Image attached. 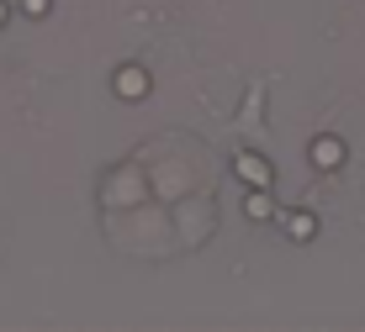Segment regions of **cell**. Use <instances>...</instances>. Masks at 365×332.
<instances>
[{
  "label": "cell",
  "instance_id": "1",
  "mask_svg": "<svg viewBox=\"0 0 365 332\" xmlns=\"http://www.w3.org/2000/svg\"><path fill=\"white\" fill-rule=\"evenodd\" d=\"M307 159L318 164V169H339V164H344V143H339V137H318V143L307 148Z\"/></svg>",
  "mask_w": 365,
  "mask_h": 332
},
{
  "label": "cell",
  "instance_id": "2",
  "mask_svg": "<svg viewBox=\"0 0 365 332\" xmlns=\"http://www.w3.org/2000/svg\"><path fill=\"white\" fill-rule=\"evenodd\" d=\"M233 169H238V180H249L255 190H265V185H270V164H265V159H255V153H238Z\"/></svg>",
  "mask_w": 365,
  "mask_h": 332
},
{
  "label": "cell",
  "instance_id": "3",
  "mask_svg": "<svg viewBox=\"0 0 365 332\" xmlns=\"http://www.w3.org/2000/svg\"><path fill=\"white\" fill-rule=\"evenodd\" d=\"M117 95L122 100H143L148 95V74L133 69V63H128V69H117Z\"/></svg>",
  "mask_w": 365,
  "mask_h": 332
},
{
  "label": "cell",
  "instance_id": "4",
  "mask_svg": "<svg viewBox=\"0 0 365 332\" xmlns=\"http://www.w3.org/2000/svg\"><path fill=\"white\" fill-rule=\"evenodd\" d=\"M286 227H292V237H297V242H307L312 232H318V222H312L307 211H292V216H286Z\"/></svg>",
  "mask_w": 365,
  "mask_h": 332
},
{
  "label": "cell",
  "instance_id": "5",
  "mask_svg": "<svg viewBox=\"0 0 365 332\" xmlns=\"http://www.w3.org/2000/svg\"><path fill=\"white\" fill-rule=\"evenodd\" d=\"M249 216H255V222H270V196H265V190L249 196Z\"/></svg>",
  "mask_w": 365,
  "mask_h": 332
},
{
  "label": "cell",
  "instance_id": "6",
  "mask_svg": "<svg viewBox=\"0 0 365 332\" xmlns=\"http://www.w3.org/2000/svg\"><path fill=\"white\" fill-rule=\"evenodd\" d=\"M21 11L27 16H48V0H21Z\"/></svg>",
  "mask_w": 365,
  "mask_h": 332
},
{
  "label": "cell",
  "instance_id": "7",
  "mask_svg": "<svg viewBox=\"0 0 365 332\" xmlns=\"http://www.w3.org/2000/svg\"><path fill=\"white\" fill-rule=\"evenodd\" d=\"M0 21H6V0H0Z\"/></svg>",
  "mask_w": 365,
  "mask_h": 332
}]
</instances>
